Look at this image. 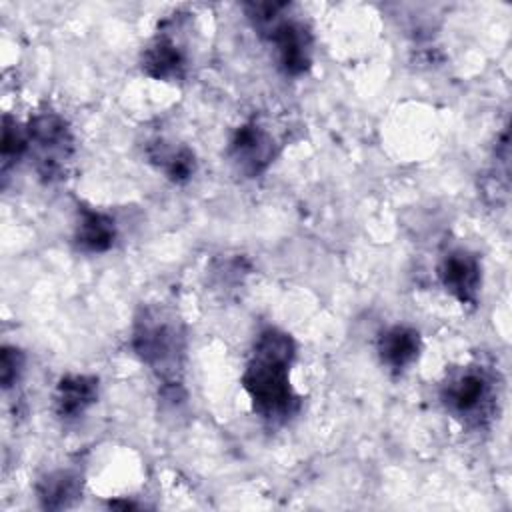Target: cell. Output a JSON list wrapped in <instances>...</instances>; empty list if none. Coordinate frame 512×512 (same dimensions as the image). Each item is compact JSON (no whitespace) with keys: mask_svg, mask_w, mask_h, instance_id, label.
Instances as JSON below:
<instances>
[{"mask_svg":"<svg viewBox=\"0 0 512 512\" xmlns=\"http://www.w3.org/2000/svg\"><path fill=\"white\" fill-rule=\"evenodd\" d=\"M294 358V338L280 328L268 326L258 334L242 374V386L254 412L272 426L286 424L300 408V396L290 384Z\"/></svg>","mask_w":512,"mask_h":512,"instance_id":"obj_1","label":"cell"},{"mask_svg":"<svg viewBox=\"0 0 512 512\" xmlns=\"http://www.w3.org/2000/svg\"><path fill=\"white\" fill-rule=\"evenodd\" d=\"M132 350L162 384L172 400L182 394L186 366V328L182 318L168 306H140L132 326Z\"/></svg>","mask_w":512,"mask_h":512,"instance_id":"obj_2","label":"cell"},{"mask_svg":"<svg viewBox=\"0 0 512 512\" xmlns=\"http://www.w3.org/2000/svg\"><path fill=\"white\" fill-rule=\"evenodd\" d=\"M440 400L450 416L468 428H484L498 412L496 374L482 364L452 370L440 386Z\"/></svg>","mask_w":512,"mask_h":512,"instance_id":"obj_3","label":"cell"},{"mask_svg":"<svg viewBox=\"0 0 512 512\" xmlns=\"http://www.w3.org/2000/svg\"><path fill=\"white\" fill-rule=\"evenodd\" d=\"M28 158L38 178L54 184L66 178L74 158V134L68 120L56 112H38L28 124Z\"/></svg>","mask_w":512,"mask_h":512,"instance_id":"obj_4","label":"cell"},{"mask_svg":"<svg viewBox=\"0 0 512 512\" xmlns=\"http://www.w3.org/2000/svg\"><path fill=\"white\" fill-rule=\"evenodd\" d=\"M258 36L274 44L278 66L286 76H302L312 66V32L310 28L290 16V4L262 30Z\"/></svg>","mask_w":512,"mask_h":512,"instance_id":"obj_5","label":"cell"},{"mask_svg":"<svg viewBox=\"0 0 512 512\" xmlns=\"http://www.w3.org/2000/svg\"><path fill=\"white\" fill-rule=\"evenodd\" d=\"M228 156L242 176L254 178L266 172L274 162L278 156V142L260 122L248 120L234 130L228 144Z\"/></svg>","mask_w":512,"mask_h":512,"instance_id":"obj_6","label":"cell"},{"mask_svg":"<svg viewBox=\"0 0 512 512\" xmlns=\"http://www.w3.org/2000/svg\"><path fill=\"white\" fill-rule=\"evenodd\" d=\"M438 280L462 306H476L482 284V266L478 256L466 248L446 252L438 264Z\"/></svg>","mask_w":512,"mask_h":512,"instance_id":"obj_7","label":"cell"},{"mask_svg":"<svg viewBox=\"0 0 512 512\" xmlns=\"http://www.w3.org/2000/svg\"><path fill=\"white\" fill-rule=\"evenodd\" d=\"M376 350L380 362L392 374H402L418 360L422 350V338L416 328L406 324H394L378 336Z\"/></svg>","mask_w":512,"mask_h":512,"instance_id":"obj_8","label":"cell"},{"mask_svg":"<svg viewBox=\"0 0 512 512\" xmlns=\"http://www.w3.org/2000/svg\"><path fill=\"white\" fill-rule=\"evenodd\" d=\"M98 378L92 374H64L54 388V412L62 420L80 418L98 400Z\"/></svg>","mask_w":512,"mask_h":512,"instance_id":"obj_9","label":"cell"},{"mask_svg":"<svg viewBox=\"0 0 512 512\" xmlns=\"http://www.w3.org/2000/svg\"><path fill=\"white\" fill-rule=\"evenodd\" d=\"M140 68L148 78L174 82L186 74V54L180 44L166 34H158L140 56Z\"/></svg>","mask_w":512,"mask_h":512,"instance_id":"obj_10","label":"cell"},{"mask_svg":"<svg viewBox=\"0 0 512 512\" xmlns=\"http://www.w3.org/2000/svg\"><path fill=\"white\" fill-rule=\"evenodd\" d=\"M148 162L174 184H186L196 172V154L184 144L152 138L144 146Z\"/></svg>","mask_w":512,"mask_h":512,"instance_id":"obj_11","label":"cell"},{"mask_svg":"<svg viewBox=\"0 0 512 512\" xmlns=\"http://www.w3.org/2000/svg\"><path fill=\"white\" fill-rule=\"evenodd\" d=\"M118 238L116 222L104 212L92 208H78V222L74 226V244L80 252L102 254L108 252Z\"/></svg>","mask_w":512,"mask_h":512,"instance_id":"obj_12","label":"cell"},{"mask_svg":"<svg viewBox=\"0 0 512 512\" xmlns=\"http://www.w3.org/2000/svg\"><path fill=\"white\" fill-rule=\"evenodd\" d=\"M84 480L76 470H54L42 476L36 484V496L44 510H64L76 504L82 496Z\"/></svg>","mask_w":512,"mask_h":512,"instance_id":"obj_13","label":"cell"},{"mask_svg":"<svg viewBox=\"0 0 512 512\" xmlns=\"http://www.w3.org/2000/svg\"><path fill=\"white\" fill-rule=\"evenodd\" d=\"M28 154V130L12 116H4L2 120V144H0V160H2V176L6 174Z\"/></svg>","mask_w":512,"mask_h":512,"instance_id":"obj_14","label":"cell"},{"mask_svg":"<svg viewBox=\"0 0 512 512\" xmlns=\"http://www.w3.org/2000/svg\"><path fill=\"white\" fill-rule=\"evenodd\" d=\"M24 362H26V356L20 348L8 346V344L2 348V354H0V382H2L4 390L12 388L18 382V378L24 370Z\"/></svg>","mask_w":512,"mask_h":512,"instance_id":"obj_15","label":"cell"}]
</instances>
